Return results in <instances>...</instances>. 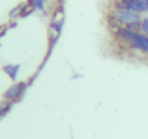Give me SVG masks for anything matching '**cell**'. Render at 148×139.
<instances>
[{"label": "cell", "instance_id": "cell-1", "mask_svg": "<svg viewBox=\"0 0 148 139\" xmlns=\"http://www.w3.org/2000/svg\"><path fill=\"white\" fill-rule=\"evenodd\" d=\"M112 30L115 31V35H117L120 40H124V42H127L131 47L139 49V50H143L145 54H148V35H145V33H141V31H138V30L122 28V26H117V28H112Z\"/></svg>", "mask_w": 148, "mask_h": 139}, {"label": "cell", "instance_id": "cell-2", "mask_svg": "<svg viewBox=\"0 0 148 139\" xmlns=\"http://www.w3.org/2000/svg\"><path fill=\"white\" fill-rule=\"evenodd\" d=\"M113 19L122 26V28H131V30H138L141 26V14L132 12V11H125V9H117L113 11Z\"/></svg>", "mask_w": 148, "mask_h": 139}, {"label": "cell", "instance_id": "cell-3", "mask_svg": "<svg viewBox=\"0 0 148 139\" xmlns=\"http://www.w3.org/2000/svg\"><path fill=\"white\" fill-rule=\"evenodd\" d=\"M117 9H125L143 14L148 12V0H117Z\"/></svg>", "mask_w": 148, "mask_h": 139}, {"label": "cell", "instance_id": "cell-4", "mask_svg": "<svg viewBox=\"0 0 148 139\" xmlns=\"http://www.w3.org/2000/svg\"><path fill=\"white\" fill-rule=\"evenodd\" d=\"M26 89H28V84L26 82H16L12 87H9L5 91L4 99L5 101H11V103H16V101H19L23 97V94L26 92Z\"/></svg>", "mask_w": 148, "mask_h": 139}, {"label": "cell", "instance_id": "cell-5", "mask_svg": "<svg viewBox=\"0 0 148 139\" xmlns=\"http://www.w3.org/2000/svg\"><path fill=\"white\" fill-rule=\"evenodd\" d=\"M19 70H21V66H19V64H5V66H4V72H5V73L9 75V78H12V80H16V78H18Z\"/></svg>", "mask_w": 148, "mask_h": 139}, {"label": "cell", "instance_id": "cell-6", "mask_svg": "<svg viewBox=\"0 0 148 139\" xmlns=\"http://www.w3.org/2000/svg\"><path fill=\"white\" fill-rule=\"evenodd\" d=\"M12 104H14V103H11V101H4V103H0V118H4V117L12 110Z\"/></svg>", "mask_w": 148, "mask_h": 139}, {"label": "cell", "instance_id": "cell-7", "mask_svg": "<svg viewBox=\"0 0 148 139\" xmlns=\"http://www.w3.org/2000/svg\"><path fill=\"white\" fill-rule=\"evenodd\" d=\"M28 4H30L35 11H40V12L45 11V0H28Z\"/></svg>", "mask_w": 148, "mask_h": 139}, {"label": "cell", "instance_id": "cell-8", "mask_svg": "<svg viewBox=\"0 0 148 139\" xmlns=\"http://www.w3.org/2000/svg\"><path fill=\"white\" fill-rule=\"evenodd\" d=\"M23 7H25V4H19V5H16L11 12H9V18L11 19H16V18H21V12H23Z\"/></svg>", "mask_w": 148, "mask_h": 139}, {"label": "cell", "instance_id": "cell-9", "mask_svg": "<svg viewBox=\"0 0 148 139\" xmlns=\"http://www.w3.org/2000/svg\"><path fill=\"white\" fill-rule=\"evenodd\" d=\"M33 11H35V9H33V7H32V5H30L28 2H26V4H25V7H23V12H21V18H28V16H30V14H32Z\"/></svg>", "mask_w": 148, "mask_h": 139}, {"label": "cell", "instance_id": "cell-10", "mask_svg": "<svg viewBox=\"0 0 148 139\" xmlns=\"http://www.w3.org/2000/svg\"><path fill=\"white\" fill-rule=\"evenodd\" d=\"M139 31H141V33H145V35H148V16H145V18L141 19V26H139Z\"/></svg>", "mask_w": 148, "mask_h": 139}, {"label": "cell", "instance_id": "cell-11", "mask_svg": "<svg viewBox=\"0 0 148 139\" xmlns=\"http://www.w3.org/2000/svg\"><path fill=\"white\" fill-rule=\"evenodd\" d=\"M7 30H9V26H7V25H0V38H2V37L7 33Z\"/></svg>", "mask_w": 148, "mask_h": 139}]
</instances>
